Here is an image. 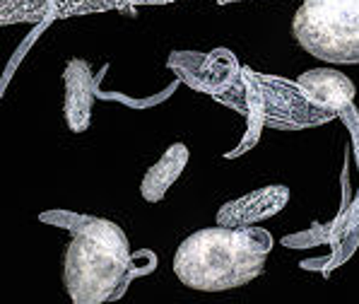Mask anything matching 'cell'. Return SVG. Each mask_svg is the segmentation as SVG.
<instances>
[{
	"label": "cell",
	"instance_id": "4",
	"mask_svg": "<svg viewBox=\"0 0 359 304\" xmlns=\"http://www.w3.org/2000/svg\"><path fill=\"white\" fill-rule=\"evenodd\" d=\"M297 44L335 65L359 63V0H304L292 20Z\"/></svg>",
	"mask_w": 359,
	"mask_h": 304
},
{
	"label": "cell",
	"instance_id": "2",
	"mask_svg": "<svg viewBox=\"0 0 359 304\" xmlns=\"http://www.w3.org/2000/svg\"><path fill=\"white\" fill-rule=\"evenodd\" d=\"M130 244L121 225L97 218L75 232L63 256V287L73 304L121 300L133 283Z\"/></svg>",
	"mask_w": 359,
	"mask_h": 304
},
{
	"label": "cell",
	"instance_id": "3",
	"mask_svg": "<svg viewBox=\"0 0 359 304\" xmlns=\"http://www.w3.org/2000/svg\"><path fill=\"white\" fill-rule=\"evenodd\" d=\"M215 99L241 116L251 112L258 114L265 126L275 131L316 128L338 119L335 112L313 107L297 80H285V77L258 73L251 68L241 70V80Z\"/></svg>",
	"mask_w": 359,
	"mask_h": 304
},
{
	"label": "cell",
	"instance_id": "8",
	"mask_svg": "<svg viewBox=\"0 0 359 304\" xmlns=\"http://www.w3.org/2000/svg\"><path fill=\"white\" fill-rule=\"evenodd\" d=\"M359 246V193L357 198L340 210L333 220H330V244H328V256H318L311 261H302L299 266L304 270H316L328 278L335 268H340L342 263H347L352 258V253Z\"/></svg>",
	"mask_w": 359,
	"mask_h": 304
},
{
	"label": "cell",
	"instance_id": "20",
	"mask_svg": "<svg viewBox=\"0 0 359 304\" xmlns=\"http://www.w3.org/2000/svg\"><path fill=\"white\" fill-rule=\"evenodd\" d=\"M215 3H219V0H215Z\"/></svg>",
	"mask_w": 359,
	"mask_h": 304
},
{
	"label": "cell",
	"instance_id": "1",
	"mask_svg": "<svg viewBox=\"0 0 359 304\" xmlns=\"http://www.w3.org/2000/svg\"><path fill=\"white\" fill-rule=\"evenodd\" d=\"M273 234L263 227H203L186 237L174 253V275L196 292H227L265 270Z\"/></svg>",
	"mask_w": 359,
	"mask_h": 304
},
{
	"label": "cell",
	"instance_id": "19",
	"mask_svg": "<svg viewBox=\"0 0 359 304\" xmlns=\"http://www.w3.org/2000/svg\"><path fill=\"white\" fill-rule=\"evenodd\" d=\"M236 3H248V0H219V5H236Z\"/></svg>",
	"mask_w": 359,
	"mask_h": 304
},
{
	"label": "cell",
	"instance_id": "5",
	"mask_svg": "<svg viewBox=\"0 0 359 304\" xmlns=\"http://www.w3.org/2000/svg\"><path fill=\"white\" fill-rule=\"evenodd\" d=\"M167 68L181 80V85L210 97H219L241 80L244 65L229 48L201 51H171Z\"/></svg>",
	"mask_w": 359,
	"mask_h": 304
},
{
	"label": "cell",
	"instance_id": "15",
	"mask_svg": "<svg viewBox=\"0 0 359 304\" xmlns=\"http://www.w3.org/2000/svg\"><path fill=\"white\" fill-rule=\"evenodd\" d=\"M95 215H85V213H75V210H43L39 213V223L43 225H53V227H60V230H68L70 234L80 232L85 227L87 223H92Z\"/></svg>",
	"mask_w": 359,
	"mask_h": 304
},
{
	"label": "cell",
	"instance_id": "13",
	"mask_svg": "<svg viewBox=\"0 0 359 304\" xmlns=\"http://www.w3.org/2000/svg\"><path fill=\"white\" fill-rule=\"evenodd\" d=\"M330 244V223H313L311 227L283 237V246L287 249H316Z\"/></svg>",
	"mask_w": 359,
	"mask_h": 304
},
{
	"label": "cell",
	"instance_id": "16",
	"mask_svg": "<svg viewBox=\"0 0 359 304\" xmlns=\"http://www.w3.org/2000/svg\"><path fill=\"white\" fill-rule=\"evenodd\" d=\"M244 119H246V131H244V136H241L239 145L231 147V150L224 152V157H227V159L239 157V154L248 152L251 147H256V145H258V140H261V133H263V128H265V121H263L258 114H253V112H251V114H246Z\"/></svg>",
	"mask_w": 359,
	"mask_h": 304
},
{
	"label": "cell",
	"instance_id": "11",
	"mask_svg": "<svg viewBox=\"0 0 359 304\" xmlns=\"http://www.w3.org/2000/svg\"><path fill=\"white\" fill-rule=\"evenodd\" d=\"M58 18V3L56 0H5L0 22H36V25H48Z\"/></svg>",
	"mask_w": 359,
	"mask_h": 304
},
{
	"label": "cell",
	"instance_id": "10",
	"mask_svg": "<svg viewBox=\"0 0 359 304\" xmlns=\"http://www.w3.org/2000/svg\"><path fill=\"white\" fill-rule=\"evenodd\" d=\"M191 159V152L184 143H174L164 150L162 157L145 171L140 181V196L147 203H159L164 201V196L169 193L171 186L179 181V176L184 174L186 164Z\"/></svg>",
	"mask_w": 359,
	"mask_h": 304
},
{
	"label": "cell",
	"instance_id": "6",
	"mask_svg": "<svg viewBox=\"0 0 359 304\" xmlns=\"http://www.w3.org/2000/svg\"><path fill=\"white\" fill-rule=\"evenodd\" d=\"M97 102V77L90 63L70 58L63 70V119L70 133H85Z\"/></svg>",
	"mask_w": 359,
	"mask_h": 304
},
{
	"label": "cell",
	"instance_id": "17",
	"mask_svg": "<svg viewBox=\"0 0 359 304\" xmlns=\"http://www.w3.org/2000/svg\"><path fill=\"white\" fill-rule=\"evenodd\" d=\"M338 119L342 121V124H345L347 133H350L352 154H355V162H357V167H359V112H357L355 102L347 104V107L338 114Z\"/></svg>",
	"mask_w": 359,
	"mask_h": 304
},
{
	"label": "cell",
	"instance_id": "18",
	"mask_svg": "<svg viewBox=\"0 0 359 304\" xmlns=\"http://www.w3.org/2000/svg\"><path fill=\"white\" fill-rule=\"evenodd\" d=\"M154 268H157V253H154L152 249H140V251L133 253V258H130L133 280L142 278V275H150Z\"/></svg>",
	"mask_w": 359,
	"mask_h": 304
},
{
	"label": "cell",
	"instance_id": "9",
	"mask_svg": "<svg viewBox=\"0 0 359 304\" xmlns=\"http://www.w3.org/2000/svg\"><path fill=\"white\" fill-rule=\"evenodd\" d=\"M309 102L325 112L340 114L347 104L355 102L357 87L345 73L338 68H313L297 77Z\"/></svg>",
	"mask_w": 359,
	"mask_h": 304
},
{
	"label": "cell",
	"instance_id": "12",
	"mask_svg": "<svg viewBox=\"0 0 359 304\" xmlns=\"http://www.w3.org/2000/svg\"><path fill=\"white\" fill-rule=\"evenodd\" d=\"M181 85V80L176 77L174 82H169L167 87H162V90L157 92V95H150V97H142V99H135V97H128V95H123V92H111V90H104L102 87V73L97 75V99H102V102H118V104H123V107H128V109H152V107H157V104H162V102H167V99L174 95L176 92V87Z\"/></svg>",
	"mask_w": 359,
	"mask_h": 304
},
{
	"label": "cell",
	"instance_id": "7",
	"mask_svg": "<svg viewBox=\"0 0 359 304\" xmlns=\"http://www.w3.org/2000/svg\"><path fill=\"white\" fill-rule=\"evenodd\" d=\"M290 203V189L283 184H270L263 189H256L241 198L227 201L219 206L215 215V225L222 227H251L263 220L273 218Z\"/></svg>",
	"mask_w": 359,
	"mask_h": 304
},
{
	"label": "cell",
	"instance_id": "14",
	"mask_svg": "<svg viewBox=\"0 0 359 304\" xmlns=\"http://www.w3.org/2000/svg\"><path fill=\"white\" fill-rule=\"evenodd\" d=\"M58 18L60 15L87 13V10H107V8H123V5H140V3H167V0H56Z\"/></svg>",
	"mask_w": 359,
	"mask_h": 304
}]
</instances>
